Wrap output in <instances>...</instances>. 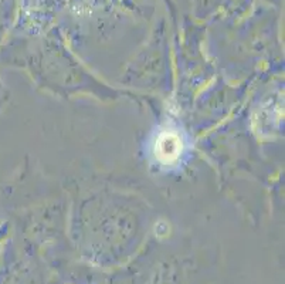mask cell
Segmentation results:
<instances>
[{
  "label": "cell",
  "mask_w": 285,
  "mask_h": 284,
  "mask_svg": "<svg viewBox=\"0 0 285 284\" xmlns=\"http://www.w3.org/2000/svg\"><path fill=\"white\" fill-rule=\"evenodd\" d=\"M185 149L183 139L176 131H162L156 138L153 153L162 165H175L182 157Z\"/></svg>",
  "instance_id": "cell-1"
}]
</instances>
